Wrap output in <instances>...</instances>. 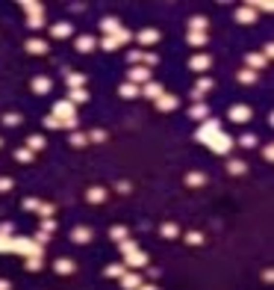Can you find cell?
<instances>
[{
  "mask_svg": "<svg viewBox=\"0 0 274 290\" xmlns=\"http://www.w3.org/2000/svg\"><path fill=\"white\" fill-rule=\"evenodd\" d=\"M194 139H198L201 145H207L210 151H215V154H230L233 151V139L221 130V125L215 122V119H207V122H201V127L194 130Z\"/></svg>",
  "mask_w": 274,
  "mask_h": 290,
  "instance_id": "1",
  "label": "cell"
},
{
  "mask_svg": "<svg viewBox=\"0 0 274 290\" xmlns=\"http://www.w3.org/2000/svg\"><path fill=\"white\" fill-rule=\"evenodd\" d=\"M118 249H121V255H124V267H147V252H142V246L139 243H133V240H124V243H118Z\"/></svg>",
  "mask_w": 274,
  "mask_h": 290,
  "instance_id": "2",
  "label": "cell"
},
{
  "mask_svg": "<svg viewBox=\"0 0 274 290\" xmlns=\"http://www.w3.org/2000/svg\"><path fill=\"white\" fill-rule=\"evenodd\" d=\"M50 116L59 122V127H68V130H77V116H74V104L71 101H56Z\"/></svg>",
  "mask_w": 274,
  "mask_h": 290,
  "instance_id": "3",
  "label": "cell"
},
{
  "mask_svg": "<svg viewBox=\"0 0 274 290\" xmlns=\"http://www.w3.org/2000/svg\"><path fill=\"white\" fill-rule=\"evenodd\" d=\"M130 39H133V33H130V30H121V33H115V36H103L100 48H103V51H118V48L127 45Z\"/></svg>",
  "mask_w": 274,
  "mask_h": 290,
  "instance_id": "4",
  "label": "cell"
},
{
  "mask_svg": "<svg viewBox=\"0 0 274 290\" xmlns=\"http://www.w3.org/2000/svg\"><path fill=\"white\" fill-rule=\"evenodd\" d=\"M127 83H133V86L150 83V68H145V65H130V68H127Z\"/></svg>",
  "mask_w": 274,
  "mask_h": 290,
  "instance_id": "5",
  "label": "cell"
},
{
  "mask_svg": "<svg viewBox=\"0 0 274 290\" xmlns=\"http://www.w3.org/2000/svg\"><path fill=\"white\" fill-rule=\"evenodd\" d=\"M227 116H230V122L245 125V122H251V116H254V113H251V107H248V104H236V107H230V113H227Z\"/></svg>",
  "mask_w": 274,
  "mask_h": 290,
  "instance_id": "6",
  "label": "cell"
},
{
  "mask_svg": "<svg viewBox=\"0 0 274 290\" xmlns=\"http://www.w3.org/2000/svg\"><path fill=\"white\" fill-rule=\"evenodd\" d=\"M153 104H156V110H162V113H171V110H177V104H180V101H177V95H168V92H162V95L156 98Z\"/></svg>",
  "mask_w": 274,
  "mask_h": 290,
  "instance_id": "7",
  "label": "cell"
},
{
  "mask_svg": "<svg viewBox=\"0 0 274 290\" xmlns=\"http://www.w3.org/2000/svg\"><path fill=\"white\" fill-rule=\"evenodd\" d=\"M74 48L80 51V54H89V51L97 48V39H95V36H77V39H74Z\"/></svg>",
  "mask_w": 274,
  "mask_h": 290,
  "instance_id": "8",
  "label": "cell"
},
{
  "mask_svg": "<svg viewBox=\"0 0 274 290\" xmlns=\"http://www.w3.org/2000/svg\"><path fill=\"white\" fill-rule=\"evenodd\" d=\"M100 30H103V36H115V33H121L124 27H121V21H118V18L106 15V18H100Z\"/></svg>",
  "mask_w": 274,
  "mask_h": 290,
  "instance_id": "9",
  "label": "cell"
},
{
  "mask_svg": "<svg viewBox=\"0 0 274 290\" xmlns=\"http://www.w3.org/2000/svg\"><path fill=\"white\" fill-rule=\"evenodd\" d=\"M30 54H35V56H42V54H48V42L45 39H38V36H30L27 39V45H24Z\"/></svg>",
  "mask_w": 274,
  "mask_h": 290,
  "instance_id": "10",
  "label": "cell"
},
{
  "mask_svg": "<svg viewBox=\"0 0 274 290\" xmlns=\"http://www.w3.org/2000/svg\"><path fill=\"white\" fill-rule=\"evenodd\" d=\"M71 240H74L77 246H86V243H92V228H86V225H77V228L71 231Z\"/></svg>",
  "mask_w": 274,
  "mask_h": 290,
  "instance_id": "11",
  "label": "cell"
},
{
  "mask_svg": "<svg viewBox=\"0 0 274 290\" xmlns=\"http://www.w3.org/2000/svg\"><path fill=\"white\" fill-rule=\"evenodd\" d=\"M212 65V56H207V54H194L192 59H189V68L192 71H207Z\"/></svg>",
  "mask_w": 274,
  "mask_h": 290,
  "instance_id": "12",
  "label": "cell"
},
{
  "mask_svg": "<svg viewBox=\"0 0 274 290\" xmlns=\"http://www.w3.org/2000/svg\"><path fill=\"white\" fill-rule=\"evenodd\" d=\"M106 196H109V190H106V187H89V190H86L89 204H103V201H106Z\"/></svg>",
  "mask_w": 274,
  "mask_h": 290,
  "instance_id": "13",
  "label": "cell"
},
{
  "mask_svg": "<svg viewBox=\"0 0 274 290\" xmlns=\"http://www.w3.org/2000/svg\"><path fill=\"white\" fill-rule=\"evenodd\" d=\"M210 89H212V77H198V83H194V89H192L194 101H201V98H204Z\"/></svg>",
  "mask_w": 274,
  "mask_h": 290,
  "instance_id": "14",
  "label": "cell"
},
{
  "mask_svg": "<svg viewBox=\"0 0 274 290\" xmlns=\"http://www.w3.org/2000/svg\"><path fill=\"white\" fill-rule=\"evenodd\" d=\"M142 284H145V281H142L139 272H124V275H121V287H124V290H139Z\"/></svg>",
  "mask_w": 274,
  "mask_h": 290,
  "instance_id": "15",
  "label": "cell"
},
{
  "mask_svg": "<svg viewBox=\"0 0 274 290\" xmlns=\"http://www.w3.org/2000/svg\"><path fill=\"white\" fill-rule=\"evenodd\" d=\"M71 30H74V27H71L68 21H59V24H53V27H50V39H68Z\"/></svg>",
  "mask_w": 274,
  "mask_h": 290,
  "instance_id": "16",
  "label": "cell"
},
{
  "mask_svg": "<svg viewBox=\"0 0 274 290\" xmlns=\"http://www.w3.org/2000/svg\"><path fill=\"white\" fill-rule=\"evenodd\" d=\"M189 116H192V119H198V122H207V119H210V107H207V104H201V101H194V107L189 110Z\"/></svg>",
  "mask_w": 274,
  "mask_h": 290,
  "instance_id": "17",
  "label": "cell"
},
{
  "mask_svg": "<svg viewBox=\"0 0 274 290\" xmlns=\"http://www.w3.org/2000/svg\"><path fill=\"white\" fill-rule=\"evenodd\" d=\"M50 86H53L50 77H32V92H35V95H48Z\"/></svg>",
  "mask_w": 274,
  "mask_h": 290,
  "instance_id": "18",
  "label": "cell"
},
{
  "mask_svg": "<svg viewBox=\"0 0 274 290\" xmlns=\"http://www.w3.org/2000/svg\"><path fill=\"white\" fill-rule=\"evenodd\" d=\"M236 21H239V24H254V21H257V12L245 3V6H239V9H236Z\"/></svg>",
  "mask_w": 274,
  "mask_h": 290,
  "instance_id": "19",
  "label": "cell"
},
{
  "mask_svg": "<svg viewBox=\"0 0 274 290\" xmlns=\"http://www.w3.org/2000/svg\"><path fill=\"white\" fill-rule=\"evenodd\" d=\"M227 172H230V175H245V172H248V163L239 160V157H230V160H227Z\"/></svg>",
  "mask_w": 274,
  "mask_h": 290,
  "instance_id": "20",
  "label": "cell"
},
{
  "mask_svg": "<svg viewBox=\"0 0 274 290\" xmlns=\"http://www.w3.org/2000/svg\"><path fill=\"white\" fill-rule=\"evenodd\" d=\"M53 270H56V272H59V275H71V272H74V270H77V264H74V261H71V258H59V261H56V264H53Z\"/></svg>",
  "mask_w": 274,
  "mask_h": 290,
  "instance_id": "21",
  "label": "cell"
},
{
  "mask_svg": "<svg viewBox=\"0 0 274 290\" xmlns=\"http://www.w3.org/2000/svg\"><path fill=\"white\" fill-rule=\"evenodd\" d=\"M136 39H139L142 45H156V42H160V30H142Z\"/></svg>",
  "mask_w": 274,
  "mask_h": 290,
  "instance_id": "22",
  "label": "cell"
},
{
  "mask_svg": "<svg viewBox=\"0 0 274 290\" xmlns=\"http://www.w3.org/2000/svg\"><path fill=\"white\" fill-rule=\"evenodd\" d=\"M109 237L115 243H124V240H130V231H127V225H112L109 228Z\"/></svg>",
  "mask_w": 274,
  "mask_h": 290,
  "instance_id": "23",
  "label": "cell"
},
{
  "mask_svg": "<svg viewBox=\"0 0 274 290\" xmlns=\"http://www.w3.org/2000/svg\"><path fill=\"white\" fill-rule=\"evenodd\" d=\"M160 234H162L165 240H177V237H180V225H177V222H162Z\"/></svg>",
  "mask_w": 274,
  "mask_h": 290,
  "instance_id": "24",
  "label": "cell"
},
{
  "mask_svg": "<svg viewBox=\"0 0 274 290\" xmlns=\"http://www.w3.org/2000/svg\"><path fill=\"white\" fill-rule=\"evenodd\" d=\"M139 92H142L145 98H150V101H156V98H160V95H162V86H160V83H145V86H142Z\"/></svg>",
  "mask_w": 274,
  "mask_h": 290,
  "instance_id": "25",
  "label": "cell"
},
{
  "mask_svg": "<svg viewBox=\"0 0 274 290\" xmlns=\"http://www.w3.org/2000/svg\"><path fill=\"white\" fill-rule=\"evenodd\" d=\"M21 6H24V12H27V18H30V15H45V6H42V3H38V0H24V3H21Z\"/></svg>",
  "mask_w": 274,
  "mask_h": 290,
  "instance_id": "26",
  "label": "cell"
},
{
  "mask_svg": "<svg viewBox=\"0 0 274 290\" xmlns=\"http://www.w3.org/2000/svg\"><path fill=\"white\" fill-rule=\"evenodd\" d=\"M27 148L35 154V151H42L45 148V136L42 133H32V136H27Z\"/></svg>",
  "mask_w": 274,
  "mask_h": 290,
  "instance_id": "27",
  "label": "cell"
},
{
  "mask_svg": "<svg viewBox=\"0 0 274 290\" xmlns=\"http://www.w3.org/2000/svg\"><path fill=\"white\" fill-rule=\"evenodd\" d=\"M245 62H248V68H251V71H257V68H262L268 59H265L262 54H245Z\"/></svg>",
  "mask_w": 274,
  "mask_h": 290,
  "instance_id": "28",
  "label": "cell"
},
{
  "mask_svg": "<svg viewBox=\"0 0 274 290\" xmlns=\"http://www.w3.org/2000/svg\"><path fill=\"white\" fill-rule=\"evenodd\" d=\"M65 101H71L74 107H77V104H86V101H89V92H86V89H71Z\"/></svg>",
  "mask_w": 274,
  "mask_h": 290,
  "instance_id": "29",
  "label": "cell"
},
{
  "mask_svg": "<svg viewBox=\"0 0 274 290\" xmlns=\"http://www.w3.org/2000/svg\"><path fill=\"white\" fill-rule=\"evenodd\" d=\"M86 86V74H77V71H68V89H83Z\"/></svg>",
  "mask_w": 274,
  "mask_h": 290,
  "instance_id": "30",
  "label": "cell"
},
{
  "mask_svg": "<svg viewBox=\"0 0 274 290\" xmlns=\"http://www.w3.org/2000/svg\"><path fill=\"white\" fill-rule=\"evenodd\" d=\"M186 184H189V187H204V184H207V175H204V172H189V175H186Z\"/></svg>",
  "mask_w": 274,
  "mask_h": 290,
  "instance_id": "31",
  "label": "cell"
},
{
  "mask_svg": "<svg viewBox=\"0 0 274 290\" xmlns=\"http://www.w3.org/2000/svg\"><path fill=\"white\" fill-rule=\"evenodd\" d=\"M124 272H127V267H124V264H109V267L103 270V275H106V278H121Z\"/></svg>",
  "mask_w": 274,
  "mask_h": 290,
  "instance_id": "32",
  "label": "cell"
},
{
  "mask_svg": "<svg viewBox=\"0 0 274 290\" xmlns=\"http://www.w3.org/2000/svg\"><path fill=\"white\" fill-rule=\"evenodd\" d=\"M186 39H189L192 48H204V45H207V33H192V30H189Z\"/></svg>",
  "mask_w": 274,
  "mask_h": 290,
  "instance_id": "33",
  "label": "cell"
},
{
  "mask_svg": "<svg viewBox=\"0 0 274 290\" xmlns=\"http://www.w3.org/2000/svg\"><path fill=\"white\" fill-rule=\"evenodd\" d=\"M189 30H192V33H204V30H207V18H204V15L189 18Z\"/></svg>",
  "mask_w": 274,
  "mask_h": 290,
  "instance_id": "34",
  "label": "cell"
},
{
  "mask_svg": "<svg viewBox=\"0 0 274 290\" xmlns=\"http://www.w3.org/2000/svg\"><path fill=\"white\" fill-rule=\"evenodd\" d=\"M118 95H121V98H139L142 92H139V86H133V83H121V86H118Z\"/></svg>",
  "mask_w": 274,
  "mask_h": 290,
  "instance_id": "35",
  "label": "cell"
},
{
  "mask_svg": "<svg viewBox=\"0 0 274 290\" xmlns=\"http://www.w3.org/2000/svg\"><path fill=\"white\" fill-rule=\"evenodd\" d=\"M71 145H74V148H86V145H89V136L80 133V130H71Z\"/></svg>",
  "mask_w": 274,
  "mask_h": 290,
  "instance_id": "36",
  "label": "cell"
},
{
  "mask_svg": "<svg viewBox=\"0 0 274 290\" xmlns=\"http://www.w3.org/2000/svg\"><path fill=\"white\" fill-rule=\"evenodd\" d=\"M239 83H248V86H251V83H257V71L242 68V71H239Z\"/></svg>",
  "mask_w": 274,
  "mask_h": 290,
  "instance_id": "37",
  "label": "cell"
},
{
  "mask_svg": "<svg viewBox=\"0 0 274 290\" xmlns=\"http://www.w3.org/2000/svg\"><path fill=\"white\" fill-rule=\"evenodd\" d=\"M27 27H30V30H42V27H45V15H30V18H27Z\"/></svg>",
  "mask_w": 274,
  "mask_h": 290,
  "instance_id": "38",
  "label": "cell"
},
{
  "mask_svg": "<svg viewBox=\"0 0 274 290\" xmlns=\"http://www.w3.org/2000/svg\"><path fill=\"white\" fill-rule=\"evenodd\" d=\"M186 243L189 246H201L204 243V234L201 231H186Z\"/></svg>",
  "mask_w": 274,
  "mask_h": 290,
  "instance_id": "39",
  "label": "cell"
},
{
  "mask_svg": "<svg viewBox=\"0 0 274 290\" xmlns=\"http://www.w3.org/2000/svg\"><path fill=\"white\" fill-rule=\"evenodd\" d=\"M15 160H18V163H32V151H30V148H18V151H15Z\"/></svg>",
  "mask_w": 274,
  "mask_h": 290,
  "instance_id": "40",
  "label": "cell"
},
{
  "mask_svg": "<svg viewBox=\"0 0 274 290\" xmlns=\"http://www.w3.org/2000/svg\"><path fill=\"white\" fill-rule=\"evenodd\" d=\"M239 145H242V148H254L257 136H254V133H242V136H239Z\"/></svg>",
  "mask_w": 274,
  "mask_h": 290,
  "instance_id": "41",
  "label": "cell"
},
{
  "mask_svg": "<svg viewBox=\"0 0 274 290\" xmlns=\"http://www.w3.org/2000/svg\"><path fill=\"white\" fill-rule=\"evenodd\" d=\"M3 125L18 127V125H21V116H18V113H3Z\"/></svg>",
  "mask_w": 274,
  "mask_h": 290,
  "instance_id": "42",
  "label": "cell"
},
{
  "mask_svg": "<svg viewBox=\"0 0 274 290\" xmlns=\"http://www.w3.org/2000/svg\"><path fill=\"white\" fill-rule=\"evenodd\" d=\"M27 270L30 272H38V270H42V258H27Z\"/></svg>",
  "mask_w": 274,
  "mask_h": 290,
  "instance_id": "43",
  "label": "cell"
},
{
  "mask_svg": "<svg viewBox=\"0 0 274 290\" xmlns=\"http://www.w3.org/2000/svg\"><path fill=\"white\" fill-rule=\"evenodd\" d=\"M38 213H42V219H50V216H53V204H38Z\"/></svg>",
  "mask_w": 274,
  "mask_h": 290,
  "instance_id": "44",
  "label": "cell"
},
{
  "mask_svg": "<svg viewBox=\"0 0 274 290\" xmlns=\"http://www.w3.org/2000/svg\"><path fill=\"white\" fill-rule=\"evenodd\" d=\"M89 142H106V130H92L89 133Z\"/></svg>",
  "mask_w": 274,
  "mask_h": 290,
  "instance_id": "45",
  "label": "cell"
},
{
  "mask_svg": "<svg viewBox=\"0 0 274 290\" xmlns=\"http://www.w3.org/2000/svg\"><path fill=\"white\" fill-rule=\"evenodd\" d=\"M127 62H130V65H139V62H142V51H130V54H127Z\"/></svg>",
  "mask_w": 274,
  "mask_h": 290,
  "instance_id": "46",
  "label": "cell"
},
{
  "mask_svg": "<svg viewBox=\"0 0 274 290\" xmlns=\"http://www.w3.org/2000/svg\"><path fill=\"white\" fill-rule=\"evenodd\" d=\"M38 204H42L38 199H24V210H38Z\"/></svg>",
  "mask_w": 274,
  "mask_h": 290,
  "instance_id": "47",
  "label": "cell"
},
{
  "mask_svg": "<svg viewBox=\"0 0 274 290\" xmlns=\"http://www.w3.org/2000/svg\"><path fill=\"white\" fill-rule=\"evenodd\" d=\"M42 125H45L48 130H56V127H59V122H56L53 116H45V122H42Z\"/></svg>",
  "mask_w": 274,
  "mask_h": 290,
  "instance_id": "48",
  "label": "cell"
},
{
  "mask_svg": "<svg viewBox=\"0 0 274 290\" xmlns=\"http://www.w3.org/2000/svg\"><path fill=\"white\" fill-rule=\"evenodd\" d=\"M42 231H56V219H42Z\"/></svg>",
  "mask_w": 274,
  "mask_h": 290,
  "instance_id": "49",
  "label": "cell"
},
{
  "mask_svg": "<svg viewBox=\"0 0 274 290\" xmlns=\"http://www.w3.org/2000/svg\"><path fill=\"white\" fill-rule=\"evenodd\" d=\"M12 190V178H0V193H9Z\"/></svg>",
  "mask_w": 274,
  "mask_h": 290,
  "instance_id": "50",
  "label": "cell"
},
{
  "mask_svg": "<svg viewBox=\"0 0 274 290\" xmlns=\"http://www.w3.org/2000/svg\"><path fill=\"white\" fill-rule=\"evenodd\" d=\"M48 240H50V234H48V231H38V234H35V243H38V246H45Z\"/></svg>",
  "mask_w": 274,
  "mask_h": 290,
  "instance_id": "51",
  "label": "cell"
},
{
  "mask_svg": "<svg viewBox=\"0 0 274 290\" xmlns=\"http://www.w3.org/2000/svg\"><path fill=\"white\" fill-rule=\"evenodd\" d=\"M115 190H118V193H130V190H133V187H130V184H127V181H118V184H115Z\"/></svg>",
  "mask_w": 274,
  "mask_h": 290,
  "instance_id": "52",
  "label": "cell"
},
{
  "mask_svg": "<svg viewBox=\"0 0 274 290\" xmlns=\"http://www.w3.org/2000/svg\"><path fill=\"white\" fill-rule=\"evenodd\" d=\"M262 157H265V160H268V163H271V160H274V148H271V145H265V148H262Z\"/></svg>",
  "mask_w": 274,
  "mask_h": 290,
  "instance_id": "53",
  "label": "cell"
},
{
  "mask_svg": "<svg viewBox=\"0 0 274 290\" xmlns=\"http://www.w3.org/2000/svg\"><path fill=\"white\" fill-rule=\"evenodd\" d=\"M0 234H3V237H12V225L3 222V225H0Z\"/></svg>",
  "mask_w": 274,
  "mask_h": 290,
  "instance_id": "54",
  "label": "cell"
},
{
  "mask_svg": "<svg viewBox=\"0 0 274 290\" xmlns=\"http://www.w3.org/2000/svg\"><path fill=\"white\" fill-rule=\"evenodd\" d=\"M0 290H12V281L9 278H0Z\"/></svg>",
  "mask_w": 274,
  "mask_h": 290,
  "instance_id": "55",
  "label": "cell"
},
{
  "mask_svg": "<svg viewBox=\"0 0 274 290\" xmlns=\"http://www.w3.org/2000/svg\"><path fill=\"white\" fill-rule=\"evenodd\" d=\"M139 290H160V287H156V284H142Z\"/></svg>",
  "mask_w": 274,
  "mask_h": 290,
  "instance_id": "56",
  "label": "cell"
},
{
  "mask_svg": "<svg viewBox=\"0 0 274 290\" xmlns=\"http://www.w3.org/2000/svg\"><path fill=\"white\" fill-rule=\"evenodd\" d=\"M0 148H3V139H0Z\"/></svg>",
  "mask_w": 274,
  "mask_h": 290,
  "instance_id": "57",
  "label": "cell"
}]
</instances>
